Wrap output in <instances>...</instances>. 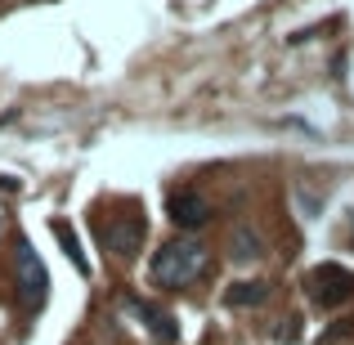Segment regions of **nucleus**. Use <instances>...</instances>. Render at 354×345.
<instances>
[{"mask_svg": "<svg viewBox=\"0 0 354 345\" xmlns=\"http://www.w3.org/2000/svg\"><path fill=\"white\" fill-rule=\"evenodd\" d=\"M350 341H354V323L346 319V323H337L332 332H323V341H319V345H350Z\"/></svg>", "mask_w": 354, "mask_h": 345, "instance_id": "nucleus-10", "label": "nucleus"}, {"mask_svg": "<svg viewBox=\"0 0 354 345\" xmlns=\"http://www.w3.org/2000/svg\"><path fill=\"white\" fill-rule=\"evenodd\" d=\"M54 238L63 242V251H68V256H72V265H77L81 274H90V260L81 256V242H77V233L68 229V220H54Z\"/></svg>", "mask_w": 354, "mask_h": 345, "instance_id": "nucleus-9", "label": "nucleus"}, {"mask_svg": "<svg viewBox=\"0 0 354 345\" xmlns=\"http://www.w3.org/2000/svg\"><path fill=\"white\" fill-rule=\"evenodd\" d=\"M225 301L234 305V310H256V305L269 301V283H234L225 292Z\"/></svg>", "mask_w": 354, "mask_h": 345, "instance_id": "nucleus-8", "label": "nucleus"}, {"mask_svg": "<svg viewBox=\"0 0 354 345\" xmlns=\"http://www.w3.org/2000/svg\"><path fill=\"white\" fill-rule=\"evenodd\" d=\"M45 292H50V274H45L41 256L32 251V242H18V301L36 310L45 305Z\"/></svg>", "mask_w": 354, "mask_h": 345, "instance_id": "nucleus-4", "label": "nucleus"}, {"mask_svg": "<svg viewBox=\"0 0 354 345\" xmlns=\"http://www.w3.org/2000/svg\"><path fill=\"white\" fill-rule=\"evenodd\" d=\"M144 216H135V211H126V216H117V220H108V225H99V242H104L108 251H113L117 260H130L139 247H144Z\"/></svg>", "mask_w": 354, "mask_h": 345, "instance_id": "nucleus-3", "label": "nucleus"}, {"mask_svg": "<svg viewBox=\"0 0 354 345\" xmlns=\"http://www.w3.org/2000/svg\"><path fill=\"white\" fill-rule=\"evenodd\" d=\"M305 287H310V301L323 305V310H337V305H346L354 296V274L341 265H319L310 269V278H305Z\"/></svg>", "mask_w": 354, "mask_h": 345, "instance_id": "nucleus-2", "label": "nucleus"}, {"mask_svg": "<svg viewBox=\"0 0 354 345\" xmlns=\"http://www.w3.org/2000/svg\"><path fill=\"white\" fill-rule=\"evenodd\" d=\"M229 256H234V260H260V256H265V238H260L256 229L238 225L234 238H229Z\"/></svg>", "mask_w": 354, "mask_h": 345, "instance_id": "nucleus-7", "label": "nucleus"}, {"mask_svg": "<svg viewBox=\"0 0 354 345\" xmlns=\"http://www.w3.org/2000/svg\"><path fill=\"white\" fill-rule=\"evenodd\" d=\"M0 229H5V207H0Z\"/></svg>", "mask_w": 354, "mask_h": 345, "instance_id": "nucleus-11", "label": "nucleus"}, {"mask_svg": "<svg viewBox=\"0 0 354 345\" xmlns=\"http://www.w3.org/2000/svg\"><path fill=\"white\" fill-rule=\"evenodd\" d=\"M166 216H171V225L180 229H202L211 216V202L202 198L198 189H171V198H166Z\"/></svg>", "mask_w": 354, "mask_h": 345, "instance_id": "nucleus-5", "label": "nucleus"}, {"mask_svg": "<svg viewBox=\"0 0 354 345\" xmlns=\"http://www.w3.org/2000/svg\"><path fill=\"white\" fill-rule=\"evenodd\" d=\"M207 269V251L198 242H166L153 256V283L157 287H189Z\"/></svg>", "mask_w": 354, "mask_h": 345, "instance_id": "nucleus-1", "label": "nucleus"}, {"mask_svg": "<svg viewBox=\"0 0 354 345\" xmlns=\"http://www.w3.org/2000/svg\"><path fill=\"white\" fill-rule=\"evenodd\" d=\"M130 314H135V319L153 332L157 345H175V341H180V323H175L166 310H157L153 301H139V296H135V301H130Z\"/></svg>", "mask_w": 354, "mask_h": 345, "instance_id": "nucleus-6", "label": "nucleus"}]
</instances>
